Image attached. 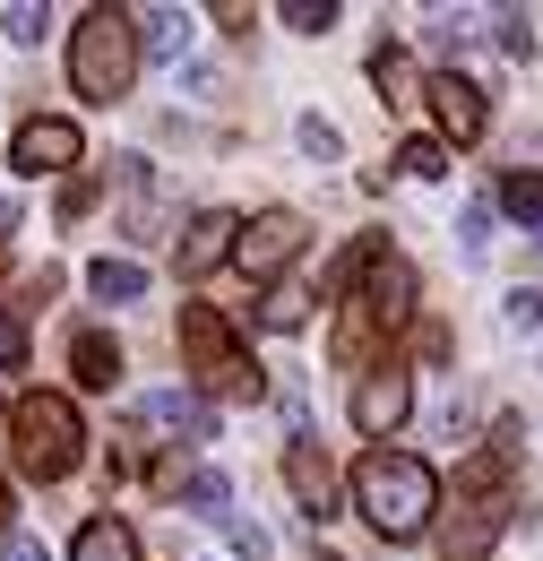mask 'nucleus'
Segmentation results:
<instances>
[{
    "instance_id": "nucleus-28",
    "label": "nucleus",
    "mask_w": 543,
    "mask_h": 561,
    "mask_svg": "<svg viewBox=\"0 0 543 561\" xmlns=\"http://www.w3.org/2000/svg\"><path fill=\"white\" fill-rule=\"evenodd\" d=\"M458 233H466V260H483V242H492V199H475V208L458 216Z\"/></svg>"
},
{
    "instance_id": "nucleus-19",
    "label": "nucleus",
    "mask_w": 543,
    "mask_h": 561,
    "mask_svg": "<svg viewBox=\"0 0 543 561\" xmlns=\"http://www.w3.org/2000/svg\"><path fill=\"white\" fill-rule=\"evenodd\" d=\"M86 285H95L104 302H147V268H138V260H113V251L86 268Z\"/></svg>"
},
{
    "instance_id": "nucleus-8",
    "label": "nucleus",
    "mask_w": 543,
    "mask_h": 561,
    "mask_svg": "<svg viewBox=\"0 0 543 561\" xmlns=\"http://www.w3.org/2000/svg\"><path fill=\"white\" fill-rule=\"evenodd\" d=\"M509 527V492H458L449 527H440V561H483Z\"/></svg>"
},
{
    "instance_id": "nucleus-35",
    "label": "nucleus",
    "mask_w": 543,
    "mask_h": 561,
    "mask_svg": "<svg viewBox=\"0 0 543 561\" xmlns=\"http://www.w3.org/2000/svg\"><path fill=\"white\" fill-rule=\"evenodd\" d=\"M320 561H337V553H320Z\"/></svg>"
},
{
    "instance_id": "nucleus-24",
    "label": "nucleus",
    "mask_w": 543,
    "mask_h": 561,
    "mask_svg": "<svg viewBox=\"0 0 543 561\" xmlns=\"http://www.w3.org/2000/svg\"><path fill=\"white\" fill-rule=\"evenodd\" d=\"M293 139H302V156H311V164H337V156H345V139L320 122V113H302V122H293Z\"/></svg>"
},
{
    "instance_id": "nucleus-22",
    "label": "nucleus",
    "mask_w": 543,
    "mask_h": 561,
    "mask_svg": "<svg viewBox=\"0 0 543 561\" xmlns=\"http://www.w3.org/2000/svg\"><path fill=\"white\" fill-rule=\"evenodd\" d=\"M397 173H414V182H440V173H449V139H406V147H397Z\"/></svg>"
},
{
    "instance_id": "nucleus-3",
    "label": "nucleus",
    "mask_w": 543,
    "mask_h": 561,
    "mask_svg": "<svg viewBox=\"0 0 543 561\" xmlns=\"http://www.w3.org/2000/svg\"><path fill=\"white\" fill-rule=\"evenodd\" d=\"M406 320H414V268L389 251V260L362 277V294L345 302V320H337V363H345V371H380V363H389L380 346H389Z\"/></svg>"
},
{
    "instance_id": "nucleus-13",
    "label": "nucleus",
    "mask_w": 543,
    "mask_h": 561,
    "mask_svg": "<svg viewBox=\"0 0 543 561\" xmlns=\"http://www.w3.org/2000/svg\"><path fill=\"white\" fill-rule=\"evenodd\" d=\"M285 492L302 501V518L320 527V518H337V467H328V449L320 440H285Z\"/></svg>"
},
{
    "instance_id": "nucleus-9",
    "label": "nucleus",
    "mask_w": 543,
    "mask_h": 561,
    "mask_svg": "<svg viewBox=\"0 0 543 561\" xmlns=\"http://www.w3.org/2000/svg\"><path fill=\"white\" fill-rule=\"evenodd\" d=\"M423 95H431V122H440V139L449 147H475L492 130V104H483V87L466 70H431L423 78Z\"/></svg>"
},
{
    "instance_id": "nucleus-31",
    "label": "nucleus",
    "mask_w": 543,
    "mask_h": 561,
    "mask_svg": "<svg viewBox=\"0 0 543 561\" xmlns=\"http://www.w3.org/2000/svg\"><path fill=\"white\" fill-rule=\"evenodd\" d=\"M18 354H26V329H18V311L0 302V363H18Z\"/></svg>"
},
{
    "instance_id": "nucleus-6",
    "label": "nucleus",
    "mask_w": 543,
    "mask_h": 561,
    "mask_svg": "<svg viewBox=\"0 0 543 561\" xmlns=\"http://www.w3.org/2000/svg\"><path fill=\"white\" fill-rule=\"evenodd\" d=\"M406 415H414V371L389 354L380 371H362V380H354V432H362V440H389Z\"/></svg>"
},
{
    "instance_id": "nucleus-14",
    "label": "nucleus",
    "mask_w": 543,
    "mask_h": 561,
    "mask_svg": "<svg viewBox=\"0 0 543 561\" xmlns=\"http://www.w3.org/2000/svg\"><path fill=\"white\" fill-rule=\"evenodd\" d=\"M224 260H242V216L233 208H199L182 225V277H207V268H224Z\"/></svg>"
},
{
    "instance_id": "nucleus-5",
    "label": "nucleus",
    "mask_w": 543,
    "mask_h": 561,
    "mask_svg": "<svg viewBox=\"0 0 543 561\" xmlns=\"http://www.w3.org/2000/svg\"><path fill=\"white\" fill-rule=\"evenodd\" d=\"M138 78V18L130 9H86L69 35V87L86 104H122Z\"/></svg>"
},
{
    "instance_id": "nucleus-11",
    "label": "nucleus",
    "mask_w": 543,
    "mask_h": 561,
    "mask_svg": "<svg viewBox=\"0 0 543 561\" xmlns=\"http://www.w3.org/2000/svg\"><path fill=\"white\" fill-rule=\"evenodd\" d=\"M78 156H86V139H78V122H61V113L18 122V139H9V164H18V173H69Z\"/></svg>"
},
{
    "instance_id": "nucleus-15",
    "label": "nucleus",
    "mask_w": 543,
    "mask_h": 561,
    "mask_svg": "<svg viewBox=\"0 0 543 561\" xmlns=\"http://www.w3.org/2000/svg\"><path fill=\"white\" fill-rule=\"evenodd\" d=\"M190 35H199V18H190V9H147V18H138V53H155V61H173V70H182Z\"/></svg>"
},
{
    "instance_id": "nucleus-23",
    "label": "nucleus",
    "mask_w": 543,
    "mask_h": 561,
    "mask_svg": "<svg viewBox=\"0 0 543 561\" xmlns=\"http://www.w3.org/2000/svg\"><path fill=\"white\" fill-rule=\"evenodd\" d=\"M500 208L518 216V225H543V173H509L500 182Z\"/></svg>"
},
{
    "instance_id": "nucleus-30",
    "label": "nucleus",
    "mask_w": 543,
    "mask_h": 561,
    "mask_svg": "<svg viewBox=\"0 0 543 561\" xmlns=\"http://www.w3.org/2000/svg\"><path fill=\"white\" fill-rule=\"evenodd\" d=\"M500 53H509V61H527V53H535V35H527V18H500Z\"/></svg>"
},
{
    "instance_id": "nucleus-7",
    "label": "nucleus",
    "mask_w": 543,
    "mask_h": 561,
    "mask_svg": "<svg viewBox=\"0 0 543 561\" xmlns=\"http://www.w3.org/2000/svg\"><path fill=\"white\" fill-rule=\"evenodd\" d=\"M113 191H122V216H130V242H164L173 233V199H164V182H155L147 156H113Z\"/></svg>"
},
{
    "instance_id": "nucleus-16",
    "label": "nucleus",
    "mask_w": 543,
    "mask_h": 561,
    "mask_svg": "<svg viewBox=\"0 0 543 561\" xmlns=\"http://www.w3.org/2000/svg\"><path fill=\"white\" fill-rule=\"evenodd\" d=\"M69 371H78V389H113V380H122V346H113L104 329H78V337H69Z\"/></svg>"
},
{
    "instance_id": "nucleus-32",
    "label": "nucleus",
    "mask_w": 543,
    "mask_h": 561,
    "mask_svg": "<svg viewBox=\"0 0 543 561\" xmlns=\"http://www.w3.org/2000/svg\"><path fill=\"white\" fill-rule=\"evenodd\" d=\"M0 561H53V553H44V536H0Z\"/></svg>"
},
{
    "instance_id": "nucleus-33",
    "label": "nucleus",
    "mask_w": 543,
    "mask_h": 561,
    "mask_svg": "<svg viewBox=\"0 0 543 561\" xmlns=\"http://www.w3.org/2000/svg\"><path fill=\"white\" fill-rule=\"evenodd\" d=\"M9 233H18V199H0V242H9Z\"/></svg>"
},
{
    "instance_id": "nucleus-21",
    "label": "nucleus",
    "mask_w": 543,
    "mask_h": 561,
    "mask_svg": "<svg viewBox=\"0 0 543 561\" xmlns=\"http://www.w3.org/2000/svg\"><path fill=\"white\" fill-rule=\"evenodd\" d=\"M371 87H380L389 104H414V53H397V44H380V53H371Z\"/></svg>"
},
{
    "instance_id": "nucleus-12",
    "label": "nucleus",
    "mask_w": 543,
    "mask_h": 561,
    "mask_svg": "<svg viewBox=\"0 0 543 561\" xmlns=\"http://www.w3.org/2000/svg\"><path fill=\"white\" fill-rule=\"evenodd\" d=\"M138 423H155L173 449H199V440H216V407H207L199 389H155V398H138Z\"/></svg>"
},
{
    "instance_id": "nucleus-1",
    "label": "nucleus",
    "mask_w": 543,
    "mask_h": 561,
    "mask_svg": "<svg viewBox=\"0 0 543 561\" xmlns=\"http://www.w3.org/2000/svg\"><path fill=\"white\" fill-rule=\"evenodd\" d=\"M354 510H362L389 545H414V536L431 527V510H440V476H431L414 449H362V467H354Z\"/></svg>"
},
{
    "instance_id": "nucleus-34",
    "label": "nucleus",
    "mask_w": 543,
    "mask_h": 561,
    "mask_svg": "<svg viewBox=\"0 0 543 561\" xmlns=\"http://www.w3.org/2000/svg\"><path fill=\"white\" fill-rule=\"evenodd\" d=\"M0 536H18V527H9V476H0Z\"/></svg>"
},
{
    "instance_id": "nucleus-4",
    "label": "nucleus",
    "mask_w": 543,
    "mask_h": 561,
    "mask_svg": "<svg viewBox=\"0 0 543 561\" xmlns=\"http://www.w3.org/2000/svg\"><path fill=\"white\" fill-rule=\"evenodd\" d=\"M9 458H18L26 484H69L78 458H86V423H78V407L53 398V389L18 398V407H9Z\"/></svg>"
},
{
    "instance_id": "nucleus-29",
    "label": "nucleus",
    "mask_w": 543,
    "mask_h": 561,
    "mask_svg": "<svg viewBox=\"0 0 543 561\" xmlns=\"http://www.w3.org/2000/svg\"><path fill=\"white\" fill-rule=\"evenodd\" d=\"M86 208H95V182H86V173H69V182H61V216H86Z\"/></svg>"
},
{
    "instance_id": "nucleus-17",
    "label": "nucleus",
    "mask_w": 543,
    "mask_h": 561,
    "mask_svg": "<svg viewBox=\"0 0 543 561\" xmlns=\"http://www.w3.org/2000/svg\"><path fill=\"white\" fill-rule=\"evenodd\" d=\"M69 561H138V536L122 527V518H86L78 545H69Z\"/></svg>"
},
{
    "instance_id": "nucleus-2",
    "label": "nucleus",
    "mask_w": 543,
    "mask_h": 561,
    "mask_svg": "<svg viewBox=\"0 0 543 561\" xmlns=\"http://www.w3.org/2000/svg\"><path fill=\"white\" fill-rule=\"evenodd\" d=\"M182 363H190V389H199L207 407H216V398H224V407L268 398V371L251 363V346L233 337V320H224L216 302H182Z\"/></svg>"
},
{
    "instance_id": "nucleus-26",
    "label": "nucleus",
    "mask_w": 543,
    "mask_h": 561,
    "mask_svg": "<svg viewBox=\"0 0 543 561\" xmlns=\"http://www.w3.org/2000/svg\"><path fill=\"white\" fill-rule=\"evenodd\" d=\"M44 26H53V9H35V0H18V9L0 18V35H9V44H44Z\"/></svg>"
},
{
    "instance_id": "nucleus-20",
    "label": "nucleus",
    "mask_w": 543,
    "mask_h": 561,
    "mask_svg": "<svg viewBox=\"0 0 543 561\" xmlns=\"http://www.w3.org/2000/svg\"><path fill=\"white\" fill-rule=\"evenodd\" d=\"M224 501H233L224 467H190V476H182V510H190V518H224Z\"/></svg>"
},
{
    "instance_id": "nucleus-27",
    "label": "nucleus",
    "mask_w": 543,
    "mask_h": 561,
    "mask_svg": "<svg viewBox=\"0 0 543 561\" xmlns=\"http://www.w3.org/2000/svg\"><path fill=\"white\" fill-rule=\"evenodd\" d=\"M500 311H509V329H527V337L543 329V294H535V285H518V294H509Z\"/></svg>"
},
{
    "instance_id": "nucleus-18",
    "label": "nucleus",
    "mask_w": 543,
    "mask_h": 561,
    "mask_svg": "<svg viewBox=\"0 0 543 561\" xmlns=\"http://www.w3.org/2000/svg\"><path fill=\"white\" fill-rule=\"evenodd\" d=\"M311 302H320V294H311V285H268V302H259V329H276V337H293V329H302V320H311Z\"/></svg>"
},
{
    "instance_id": "nucleus-10",
    "label": "nucleus",
    "mask_w": 543,
    "mask_h": 561,
    "mask_svg": "<svg viewBox=\"0 0 543 561\" xmlns=\"http://www.w3.org/2000/svg\"><path fill=\"white\" fill-rule=\"evenodd\" d=\"M302 216L293 208H259L251 225H242V268L251 277H268V285H285V268H293V251H302Z\"/></svg>"
},
{
    "instance_id": "nucleus-25",
    "label": "nucleus",
    "mask_w": 543,
    "mask_h": 561,
    "mask_svg": "<svg viewBox=\"0 0 543 561\" xmlns=\"http://www.w3.org/2000/svg\"><path fill=\"white\" fill-rule=\"evenodd\" d=\"M276 18H285L293 35H328V26H337V0H285Z\"/></svg>"
}]
</instances>
